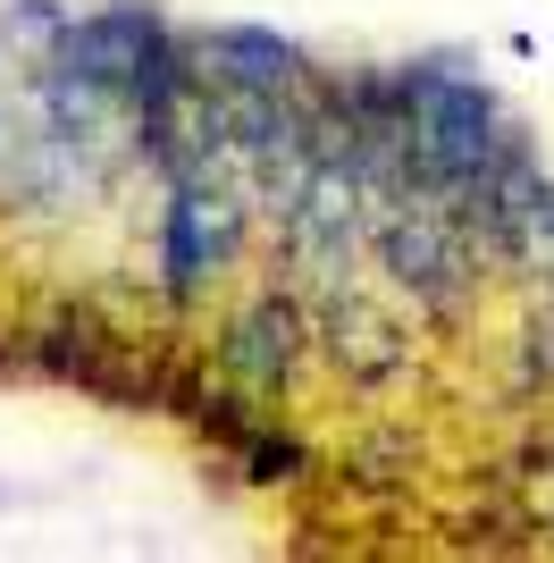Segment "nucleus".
<instances>
[{
    "instance_id": "39448f33",
    "label": "nucleus",
    "mask_w": 554,
    "mask_h": 563,
    "mask_svg": "<svg viewBox=\"0 0 554 563\" xmlns=\"http://www.w3.org/2000/svg\"><path fill=\"white\" fill-rule=\"evenodd\" d=\"M219 371H228L244 396H277V387L302 371V311L286 303V295L244 303L228 320V336H219Z\"/></svg>"
},
{
    "instance_id": "f257e3e1",
    "label": "nucleus",
    "mask_w": 554,
    "mask_h": 563,
    "mask_svg": "<svg viewBox=\"0 0 554 563\" xmlns=\"http://www.w3.org/2000/svg\"><path fill=\"white\" fill-rule=\"evenodd\" d=\"M395 93H403V194H429L462 219L496 152L512 143L496 93L454 68H395Z\"/></svg>"
},
{
    "instance_id": "7ed1b4c3",
    "label": "nucleus",
    "mask_w": 554,
    "mask_h": 563,
    "mask_svg": "<svg viewBox=\"0 0 554 563\" xmlns=\"http://www.w3.org/2000/svg\"><path fill=\"white\" fill-rule=\"evenodd\" d=\"M168 34H177V25H168L160 9H135V0H126V9H92V18H68L51 34V68L85 76L101 93H126V76H135Z\"/></svg>"
},
{
    "instance_id": "f03ea898",
    "label": "nucleus",
    "mask_w": 554,
    "mask_h": 563,
    "mask_svg": "<svg viewBox=\"0 0 554 563\" xmlns=\"http://www.w3.org/2000/svg\"><path fill=\"white\" fill-rule=\"evenodd\" d=\"M244 253V202L219 177H168L160 211V286L168 303H202L210 278H228V261Z\"/></svg>"
},
{
    "instance_id": "423d86ee",
    "label": "nucleus",
    "mask_w": 554,
    "mask_h": 563,
    "mask_svg": "<svg viewBox=\"0 0 554 563\" xmlns=\"http://www.w3.org/2000/svg\"><path fill=\"white\" fill-rule=\"evenodd\" d=\"M302 471V446H286V438H253V479H295Z\"/></svg>"
},
{
    "instance_id": "20e7f679",
    "label": "nucleus",
    "mask_w": 554,
    "mask_h": 563,
    "mask_svg": "<svg viewBox=\"0 0 554 563\" xmlns=\"http://www.w3.org/2000/svg\"><path fill=\"white\" fill-rule=\"evenodd\" d=\"M185 51H193V76L219 93H302L311 85L302 43H286L277 25H202V34H185Z\"/></svg>"
}]
</instances>
